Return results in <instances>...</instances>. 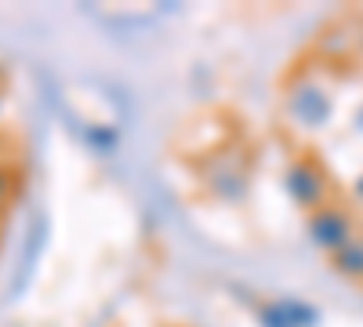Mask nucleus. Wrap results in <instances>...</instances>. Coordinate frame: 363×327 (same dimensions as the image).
Listing matches in <instances>:
<instances>
[{"mask_svg":"<svg viewBox=\"0 0 363 327\" xmlns=\"http://www.w3.org/2000/svg\"><path fill=\"white\" fill-rule=\"evenodd\" d=\"M4 193H8V171L0 167V200H4Z\"/></svg>","mask_w":363,"mask_h":327,"instance_id":"f257e3e1","label":"nucleus"}]
</instances>
